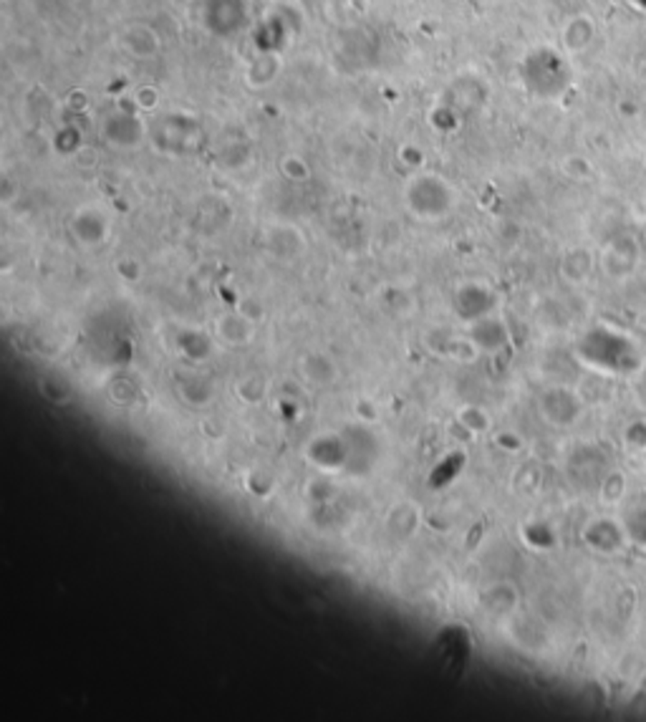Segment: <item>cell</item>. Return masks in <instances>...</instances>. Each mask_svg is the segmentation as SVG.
<instances>
[{
	"label": "cell",
	"mask_w": 646,
	"mask_h": 722,
	"mask_svg": "<svg viewBox=\"0 0 646 722\" xmlns=\"http://www.w3.org/2000/svg\"><path fill=\"white\" fill-rule=\"evenodd\" d=\"M217 339L225 343V346H246V343H250V339H253V333H256V321L247 319L246 313L240 311V313H227V316H223V319L217 321Z\"/></svg>",
	"instance_id": "obj_8"
},
{
	"label": "cell",
	"mask_w": 646,
	"mask_h": 722,
	"mask_svg": "<svg viewBox=\"0 0 646 722\" xmlns=\"http://www.w3.org/2000/svg\"><path fill=\"white\" fill-rule=\"evenodd\" d=\"M497 445H503L507 452H517L523 448V439L513 435V432H506V435H497Z\"/></svg>",
	"instance_id": "obj_20"
},
{
	"label": "cell",
	"mask_w": 646,
	"mask_h": 722,
	"mask_svg": "<svg viewBox=\"0 0 646 722\" xmlns=\"http://www.w3.org/2000/svg\"><path fill=\"white\" fill-rule=\"evenodd\" d=\"M480 354L482 351L477 349V343L472 342V339H458V336L449 339L447 356L455 359V361H459V364H472V361H477V356Z\"/></svg>",
	"instance_id": "obj_17"
},
{
	"label": "cell",
	"mask_w": 646,
	"mask_h": 722,
	"mask_svg": "<svg viewBox=\"0 0 646 722\" xmlns=\"http://www.w3.org/2000/svg\"><path fill=\"white\" fill-rule=\"evenodd\" d=\"M538 412L553 427L576 425L578 417L583 412V402L576 391L568 387H548L538 397Z\"/></svg>",
	"instance_id": "obj_2"
},
{
	"label": "cell",
	"mask_w": 646,
	"mask_h": 722,
	"mask_svg": "<svg viewBox=\"0 0 646 722\" xmlns=\"http://www.w3.org/2000/svg\"><path fill=\"white\" fill-rule=\"evenodd\" d=\"M38 390L41 394L51 400L53 404H66L73 397V387L66 377H59V374H46L38 380Z\"/></svg>",
	"instance_id": "obj_15"
},
{
	"label": "cell",
	"mask_w": 646,
	"mask_h": 722,
	"mask_svg": "<svg viewBox=\"0 0 646 722\" xmlns=\"http://www.w3.org/2000/svg\"><path fill=\"white\" fill-rule=\"evenodd\" d=\"M629 490V477L622 473V470H612L606 473V477L601 480L599 486V497L603 505H619Z\"/></svg>",
	"instance_id": "obj_14"
},
{
	"label": "cell",
	"mask_w": 646,
	"mask_h": 722,
	"mask_svg": "<svg viewBox=\"0 0 646 722\" xmlns=\"http://www.w3.org/2000/svg\"><path fill=\"white\" fill-rule=\"evenodd\" d=\"M480 606L495 619L516 616L520 606V592L513 581H493L480 592Z\"/></svg>",
	"instance_id": "obj_5"
},
{
	"label": "cell",
	"mask_w": 646,
	"mask_h": 722,
	"mask_svg": "<svg viewBox=\"0 0 646 722\" xmlns=\"http://www.w3.org/2000/svg\"><path fill=\"white\" fill-rule=\"evenodd\" d=\"M623 445L632 452H646V419H632L623 429Z\"/></svg>",
	"instance_id": "obj_19"
},
{
	"label": "cell",
	"mask_w": 646,
	"mask_h": 722,
	"mask_svg": "<svg viewBox=\"0 0 646 722\" xmlns=\"http://www.w3.org/2000/svg\"><path fill=\"white\" fill-rule=\"evenodd\" d=\"M470 339L477 343L480 351H490V354H493V351H500V349L507 343V332L506 326H503L497 319L482 316V319L472 321Z\"/></svg>",
	"instance_id": "obj_11"
},
{
	"label": "cell",
	"mask_w": 646,
	"mask_h": 722,
	"mask_svg": "<svg viewBox=\"0 0 646 722\" xmlns=\"http://www.w3.org/2000/svg\"><path fill=\"white\" fill-rule=\"evenodd\" d=\"M308 460L316 465L318 470L323 473H341V470H349V460H352V450H349V442L343 438V432H326V435H318L306 445Z\"/></svg>",
	"instance_id": "obj_4"
},
{
	"label": "cell",
	"mask_w": 646,
	"mask_h": 722,
	"mask_svg": "<svg viewBox=\"0 0 646 722\" xmlns=\"http://www.w3.org/2000/svg\"><path fill=\"white\" fill-rule=\"evenodd\" d=\"M177 394L179 400L189 407H207L215 400V381L205 374H185L182 380L177 381Z\"/></svg>",
	"instance_id": "obj_10"
},
{
	"label": "cell",
	"mask_w": 646,
	"mask_h": 722,
	"mask_svg": "<svg viewBox=\"0 0 646 722\" xmlns=\"http://www.w3.org/2000/svg\"><path fill=\"white\" fill-rule=\"evenodd\" d=\"M442 192H449V188H447L445 182H439V179L435 178L417 179V182L411 185L410 192L411 210L419 213L422 217H439V215H445L447 210L452 207V202L435 200V195H442Z\"/></svg>",
	"instance_id": "obj_6"
},
{
	"label": "cell",
	"mask_w": 646,
	"mask_h": 722,
	"mask_svg": "<svg viewBox=\"0 0 646 722\" xmlns=\"http://www.w3.org/2000/svg\"><path fill=\"white\" fill-rule=\"evenodd\" d=\"M422 528V513L414 503H400L389 510L387 515V531L389 535L407 541L411 535H417V531Z\"/></svg>",
	"instance_id": "obj_9"
},
{
	"label": "cell",
	"mask_w": 646,
	"mask_h": 722,
	"mask_svg": "<svg viewBox=\"0 0 646 722\" xmlns=\"http://www.w3.org/2000/svg\"><path fill=\"white\" fill-rule=\"evenodd\" d=\"M236 394L237 400L247 404V407H258L265 400V394H268V381H265V377H260V374H247V377L237 381Z\"/></svg>",
	"instance_id": "obj_13"
},
{
	"label": "cell",
	"mask_w": 646,
	"mask_h": 722,
	"mask_svg": "<svg viewBox=\"0 0 646 722\" xmlns=\"http://www.w3.org/2000/svg\"><path fill=\"white\" fill-rule=\"evenodd\" d=\"M583 544L596 551L601 556H613L623 551V545L629 544V535H626V525L623 521H616L612 515H599V518H591L583 525L581 533Z\"/></svg>",
	"instance_id": "obj_3"
},
{
	"label": "cell",
	"mask_w": 646,
	"mask_h": 722,
	"mask_svg": "<svg viewBox=\"0 0 646 722\" xmlns=\"http://www.w3.org/2000/svg\"><path fill=\"white\" fill-rule=\"evenodd\" d=\"M301 377L311 387L329 390V387H333L341 380V369L336 364V359L326 354V351H308L301 359Z\"/></svg>",
	"instance_id": "obj_7"
},
{
	"label": "cell",
	"mask_w": 646,
	"mask_h": 722,
	"mask_svg": "<svg viewBox=\"0 0 646 722\" xmlns=\"http://www.w3.org/2000/svg\"><path fill=\"white\" fill-rule=\"evenodd\" d=\"M177 349L192 364H202L212 356V342L207 333L198 332V329H182L177 333Z\"/></svg>",
	"instance_id": "obj_12"
},
{
	"label": "cell",
	"mask_w": 646,
	"mask_h": 722,
	"mask_svg": "<svg viewBox=\"0 0 646 722\" xmlns=\"http://www.w3.org/2000/svg\"><path fill=\"white\" fill-rule=\"evenodd\" d=\"M459 422L465 425V429H470V432H475V435H480V432H487L490 429V417H487V412L485 409H480V407H465L462 412H459Z\"/></svg>",
	"instance_id": "obj_18"
},
{
	"label": "cell",
	"mask_w": 646,
	"mask_h": 722,
	"mask_svg": "<svg viewBox=\"0 0 646 722\" xmlns=\"http://www.w3.org/2000/svg\"><path fill=\"white\" fill-rule=\"evenodd\" d=\"M576 354L586 367L601 374H634L641 367V356L634 339L603 326L583 336Z\"/></svg>",
	"instance_id": "obj_1"
},
{
	"label": "cell",
	"mask_w": 646,
	"mask_h": 722,
	"mask_svg": "<svg viewBox=\"0 0 646 722\" xmlns=\"http://www.w3.org/2000/svg\"><path fill=\"white\" fill-rule=\"evenodd\" d=\"M626 525V535H629V544L636 548H644L646 551V508H636L632 513H626L622 518Z\"/></svg>",
	"instance_id": "obj_16"
}]
</instances>
